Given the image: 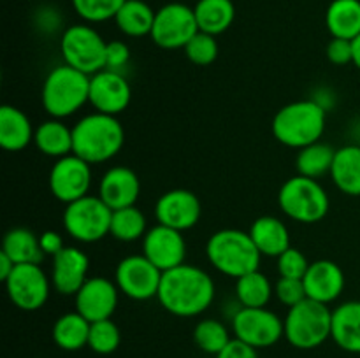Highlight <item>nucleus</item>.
<instances>
[{"mask_svg": "<svg viewBox=\"0 0 360 358\" xmlns=\"http://www.w3.org/2000/svg\"><path fill=\"white\" fill-rule=\"evenodd\" d=\"M333 309L322 302L304 298L288 307L283 319L285 339L297 350H315L330 339Z\"/></svg>", "mask_w": 360, "mask_h": 358, "instance_id": "423d86ee", "label": "nucleus"}, {"mask_svg": "<svg viewBox=\"0 0 360 358\" xmlns=\"http://www.w3.org/2000/svg\"><path fill=\"white\" fill-rule=\"evenodd\" d=\"M206 256L218 272L229 277H241L245 274L259 270V248L253 242L250 232L238 228H224L207 239Z\"/></svg>", "mask_w": 360, "mask_h": 358, "instance_id": "20e7f679", "label": "nucleus"}, {"mask_svg": "<svg viewBox=\"0 0 360 358\" xmlns=\"http://www.w3.org/2000/svg\"><path fill=\"white\" fill-rule=\"evenodd\" d=\"M157 11L151 9L144 0H127L115 16L116 27L127 37H144L151 35Z\"/></svg>", "mask_w": 360, "mask_h": 358, "instance_id": "c756f323", "label": "nucleus"}, {"mask_svg": "<svg viewBox=\"0 0 360 358\" xmlns=\"http://www.w3.org/2000/svg\"><path fill=\"white\" fill-rule=\"evenodd\" d=\"M302 283L306 288V297L329 305L343 293L345 274L333 260H315L309 263Z\"/></svg>", "mask_w": 360, "mask_h": 358, "instance_id": "aec40b11", "label": "nucleus"}, {"mask_svg": "<svg viewBox=\"0 0 360 358\" xmlns=\"http://www.w3.org/2000/svg\"><path fill=\"white\" fill-rule=\"evenodd\" d=\"M4 284L11 302L18 309L28 312L44 307L53 288L51 276L46 274L41 263H20L14 267Z\"/></svg>", "mask_w": 360, "mask_h": 358, "instance_id": "9b49d317", "label": "nucleus"}, {"mask_svg": "<svg viewBox=\"0 0 360 358\" xmlns=\"http://www.w3.org/2000/svg\"><path fill=\"white\" fill-rule=\"evenodd\" d=\"M2 253H6L16 265L20 263H41L44 251L41 248L39 235L28 228H11L2 241Z\"/></svg>", "mask_w": 360, "mask_h": 358, "instance_id": "7c9ffc66", "label": "nucleus"}, {"mask_svg": "<svg viewBox=\"0 0 360 358\" xmlns=\"http://www.w3.org/2000/svg\"><path fill=\"white\" fill-rule=\"evenodd\" d=\"M326 25L333 37L354 41L360 35V0H333L327 7Z\"/></svg>", "mask_w": 360, "mask_h": 358, "instance_id": "bb28decb", "label": "nucleus"}, {"mask_svg": "<svg viewBox=\"0 0 360 358\" xmlns=\"http://www.w3.org/2000/svg\"><path fill=\"white\" fill-rule=\"evenodd\" d=\"M91 323L77 311L65 312L55 321L51 330L53 343L63 351H79L88 346Z\"/></svg>", "mask_w": 360, "mask_h": 358, "instance_id": "cd10ccee", "label": "nucleus"}, {"mask_svg": "<svg viewBox=\"0 0 360 358\" xmlns=\"http://www.w3.org/2000/svg\"><path fill=\"white\" fill-rule=\"evenodd\" d=\"M91 178H94L91 164H88L77 154L70 153L55 161L49 171L48 183L53 197L67 206V204L90 195L88 192H90Z\"/></svg>", "mask_w": 360, "mask_h": 358, "instance_id": "4468645a", "label": "nucleus"}, {"mask_svg": "<svg viewBox=\"0 0 360 358\" xmlns=\"http://www.w3.org/2000/svg\"><path fill=\"white\" fill-rule=\"evenodd\" d=\"M120 290L115 281L104 276L88 277L86 283L74 295L76 311L90 323L109 319L118 307Z\"/></svg>", "mask_w": 360, "mask_h": 358, "instance_id": "dca6fc26", "label": "nucleus"}, {"mask_svg": "<svg viewBox=\"0 0 360 358\" xmlns=\"http://www.w3.org/2000/svg\"><path fill=\"white\" fill-rule=\"evenodd\" d=\"M234 337H231V330L224 321L214 318L200 319L193 329V343L200 351L217 357Z\"/></svg>", "mask_w": 360, "mask_h": 358, "instance_id": "f704fd0d", "label": "nucleus"}, {"mask_svg": "<svg viewBox=\"0 0 360 358\" xmlns=\"http://www.w3.org/2000/svg\"><path fill=\"white\" fill-rule=\"evenodd\" d=\"M327 58L334 65H348L354 63V44L348 39L333 37L327 44Z\"/></svg>", "mask_w": 360, "mask_h": 358, "instance_id": "a19ab883", "label": "nucleus"}, {"mask_svg": "<svg viewBox=\"0 0 360 358\" xmlns=\"http://www.w3.org/2000/svg\"><path fill=\"white\" fill-rule=\"evenodd\" d=\"M130 100H132V88L122 72L104 69L90 76L88 102L97 112L118 116L129 107Z\"/></svg>", "mask_w": 360, "mask_h": 358, "instance_id": "2eb2a0df", "label": "nucleus"}, {"mask_svg": "<svg viewBox=\"0 0 360 358\" xmlns=\"http://www.w3.org/2000/svg\"><path fill=\"white\" fill-rule=\"evenodd\" d=\"M232 333L236 339L250 344L255 350L271 347L285 337L283 319L267 307H241L231 318Z\"/></svg>", "mask_w": 360, "mask_h": 358, "instance_id": "9d476101", "label": "nucleus"}, {"mask_svg": "<svg viewBox=\"0 0 360 358\" xmlns=\"http://www.w3.org/2000/svg\"><path fill=\"white\" fill-rule=\"evenodd\" d=\"M88 95L90 76L63 63L49 70L46 76L41 90V102L51 118L63 119L76 114L88 102Z\"/></svg>", "mask_w": 360, "mask_h": 358, "instance_id": "39448f33", "label": "nucleus"}, {"mask_svg": "<svg viewBox=\"0 0 360 358\" xmlns=\"http://www.w3.org/2000/svg\"><path fill=\"white\" fill-rule=\"evenodd\" d=\"M273 295L274 286L260 270H253L236 279V298L241 307H267Z\"/></svg>", "mask_w": 360, "mask_h": 358, "instance_id": "2f4dec72", "label": "nucleus"}, {"mask_svg": "<svg viewBox=\"0 0 360 358\" xmlns=\"http://www.w3.org/2000/svg\"><path fill=\"white\" fill-rule=\"evenodd\" d=\"M278 204L285 216L297 223H319L327 216L330 207L329 195L319 179L294 175L281 185Z\"/></svg>", "mask_w": 360, "mask_h": 358, "instance_id": "0eeeda50", "label": "nucleus"}, {"mask_svg": "<svg viewBox=\"0 0 360 358\" xmlns=\"http://www.w3.org/2000/svg\"><path fill=\"white\" fill-rule=\"evenodd\" d=\"M141 193V181L136 172L123 165L108 168L98 183V197L112 211L136 206Z\"/></svg>", "mask_w": 360, "mask_h": 358, "instance_id": "412c9836", "label": "nucleus"}, {"mask_svg": "<svg viewBox=\"0 0 360 358\" xmlns=\"http://www.w3.org/2000/svg\"><path fill=\"white\" fill-rule=\"evenodd\" d=\"M39 241H41V248L44 251V255H49L53 258L55 255H58L63 248H65V242L63 237L55 230H46L39 235Z\"/></svg>", "mask_w": 360, "mask_h": 358, "instance_id": "c03bdc74", "label": "nucleus"}, {"mask_svg": "<svg viewBox=\"0 0 360 358\" xmlns=\"http://www.w3.org/2000/svg\"><path fill=\"white\" fill-rule=\"evenodd\" d=\"M34 144L42 154L51 158H63L72 153V128L58 118H49L35 126Z\"/></svg>", "mask_w": 360, "mask_h": 358, "instance_id": "393cba45", "label": "nucleus"}, {"mask_svg": "<svg viewBox=\"0 0 360 358\" xmlns=\"http://www.w3.org/2000/svg\"><path fill=\"white\" fill-rule=\"evenodd\" d=\"M352 44H354V65L360 70V35L352 41Z\"/></svg>", "mask_w": 360, "mask_h": 358, "instance_id": "49530a36", "label": "nucleus"}, {"mask_svg": "<svg viewBox=\"0 0 360 358\" xmlns=\"http://www.w3.org/2000/svg\"><path fill=\"white\" fill-rule=\"evenodd\" d=\"M200 200L190 190H169L155 204V216L158 223L179 232L195 227L200 220Z\"/></svg>", "mask_w": 360, "mask_h": 358, "instance_id": "a211bd4d", "label": "nucleus"}, {"mask_svg": "<svg viewBox=\"0 0 360 358\" xmlns=\"http://www.w3.org/2000/svg\"><path fill=\"white\" fill-rule=\"evenodd\" d=\"M162 274L144 255H130L116 265L115 283L120 293L132 300H150L158 295Z\"/></svg>", "mask_w": 360, "mask_h": 358, "instance_id": "ddd939ff", "label": "nucleus"}, {"mask_svg": "<svg viewBox=\"0 0 360 358\" xmlns=\"http://www.w3.org/2000/svg\"><path fill=\"white\" fill-rule=\"evenodd\" d=\"M193 13L199 30L217 37L234 23L236 7L232 0H199L193 6Z\"/></svg>", "mask_w": 360, "mask_h": 358, "instance_id": "c85d7f7f", "label": "nucleus"}, {"mask_svg": "<svg viewBox=\"0 0 360 358\" xmlns=\"http://www.w3.org/2000/svg\"><path fill=\"white\" fill-rule=\"evenodd\" d=\"M16 267V263L6 255V253L0 251V279L6 281L9 277V274L13 272V269Z\"/></svg>", "mask_w": 360, "mask_h": 358, "instance_id": "a18cd8bd", "label": "nucleus"}, {"mask_svg": "<svg viewBox=\"0 0 360 358\" xmlns=\"http://www.w3.org/2000/svg\"><path fill=\"white\" fill-rule=\"evenodd\" d=\"M130 60V48L123 41H111L108 42L105 48V69L122 72L123 67Z\"/></svg>", "mask_w": 360, "mask_h": 358, "instance_id": "79ce46f5", "label": "nucleus"}, {"mask_svg": "<svg viewBox=\"0 0 360 358\" xmlns=\"http://www.w3.org/2000/svg\"><path fill=\"white\" fill-rule=\"evenodd\" d=\"M330 339L343 351L360 353V300H348L333 309Z\"/></svg>", "mask_w": 360, "mask_h": 358, "instance_id": "4be33fe9", "label": "nucleus"}, {"mask_svg": "<svg viewBox=\"0 0 360 358\" xmlns=\"http://www.w3.org/2000/svg\"><path fill=\"white\" fill-rule=\"evenodd\" d=\"M250 235L262 256L278 258L290 248V232L276 216H260L250 227Z\"/></svg>", "mask_w": 360, "mask_h": 358, "instance_id": "5701e85b", "label": "nucleus"}, {"mask_svg": "<svg viewBox=\"0 0 360 358\" xmlns=\"http://www.w3.org/2000/svg\"><path fill=\"white\" fill-rule=\"evenodd\" d=\"M90 258L83 249L65 246L58 255L53 256L51 284L60 295H76L86 283Z\"/></svg>", "mask_w": 360, "mask_h": 358, "instance_id": "6ab92c4d", "label": "nucleus"}, {"mask_svg": "<svg viewBox=\"0 0 360 358\" xmlns=\"http://www.w3.org/2000/svg\"><path fill=\"white\" fill-rule=\"evenodd\" d=\"M143 255L165 272L185 263L186 242L183 232L157 223L143 237Z\"/></svg>", "mask_w": 360, "mask_h": 358, "instance_id": "f3484780", "label": "nucleus"}, {"mask_svg": "<svg viewBox=\"0 0 360 358\" xmlns=\"http://www.w3.org/2000/svg\"><path fill=\"white\" fill-rule=\"evenodd\" d=\"M72 153L88 164H104L111 160L125 142V130L116 116L91 112L72 126Z\"/></svg>", "mask_w": 360, "mask_h": 358, "instance_id": "f03ea898", "label": "nucleus"}, {"mask_svg": "<svg viewBox=\"0 0 360 358\" xmlns=\"http://www.w3.org/2000/svg\"><path fill=\"white\" fill-rule=\"evenodd\" d=\"M217 358H260L259 353L253 346L243 343L239 339H232L220 353L217 354Z\"/></svg>", "mask_w": 360, "mask_h": 358, "instance_id": "37998d69", "label": "nucleus"}, {"mask_svg": "<svg viewBox=\"0 0 360 358\" xmlns=\"http://www.w3.org/2000/svg\"><path fill=\"white\" fill-rule=\"evenodd\" d=\"M329 175L334 186L345 195L360 197V146L348 144L336 150Z\"/></svg>", "mask_w": 360, "mask_h": 358, "instance_id": "a878e982", "label": "nucleus"}, {"mask_svg": "<svg viewBox=\"0 0 360 358\" xmlns=\"http://www.w3.org/2000/svg\"><path fill=\"white\" fill-rule=\"evenodd\" d=\"M122 343V332L118 325L109 319L94 321L90 326V337H88V347L97 354L115 353Z\"/></svg>", "mask_w": 360, "mask_h": 358, "instance_id": "c9c22d12", "label": "nucleus"}, {"mask_svg": "<svg viewBox=\"0 0 360 358\" xmlns=\"http://www.w3.org/2000/svg\"><path fill=\"white\" fill-rule=\"evenodd\" d=\"M183 49H185L186 58L200 67L211 65L218 58V53H220L217 37L200 30L190 39V42Z\"/></svg>", "mask_w": 360, "mask_h": 358, "instance_id": "4c0bfd02", "label": "nucleus"}, {"mask_svg": "<svg viewBox=\"0 0 360 358\" xmlns=\"http://www.w3.org/2000/svg\"><path fill=\"white\" fill-rule=\"evenodd\" d=\"M274 297L287 307H292L308 298L302 279H290V277H280L274 283Z\"/></svg>", "mask_w": 360, "mask_h": 358, "instance_id": "ea45409f", "label": "nucleus"}, {"mask_svg": "<svg viewBox=\"0 0 360 358\" xmlns=\"http://www.w3.org/2000/svg\"><path fill=\"white\" fill-rule=\"evenodd\" d=\"M309 263L311 262H308L304 253L301 249L294 248V246H290L287 251L281 253L276 258L280 277H290V279H302L308 272Z\"/></svg>", "mask_w": 360, "mask_h": 358, "instance_id": "58836bf2", "label": "nucleus"}, {"mask_svg": "<svg viewBox=\"0 0 360 358\" xmlns=\"http://www.w3.org/2000/svg\"><path fill=\"white\" fill-rule=\"evenodd\" d=\"M125 2L127 0H72V7L86 23H102L115 20Z\"/></svg>", "mask_w": 360, "mask_h": 358, "instance_id": "e433bc0d", "label": "nucleus"}, {"mask_svg": "<svg viewBox=\"0 0 360 358\" xmlns=\"http://www.w3.org/2000/svg\"><path fill=\"white\" fill-rule=\"evenodd\" d=\"M35 128L30 118L14 105L0 107V146L6 151H21L34 142Z\"/></svg>", "mask_w": 360, "mask_h": 358, "instance_id": "b1692460", "label": "nucleus"}, {"mask_svg": "<svg viewBox=\"0 0 360 358\" xmlns=\"http://www.w3.org/2000/svg\"><path fill=\"white\" fill-rule=\"evenodd\" d=\"M112 209L98 195H86L70 202L63 211L62 223L67 234L76 241L90 244L109 235Z\"/></svg>", "mask_w": 360, "mask_h": 358, "instance_id": "1a4fd4ad", "label": "nucleus"}, {"mask_svg": "<svg viewBox=\"0 0 360 358\" xmlns=\"http://www.w3.org/2000/svg\"><path fill=\"white\" fill-rule=\"evenodd\" d=\"M148 232V221L143 211L136 206L112 211L109 235L122 242H134L144 237Z\"/></svg>", "mask_w": 360, "mask_h": 358, "instance_id": "72a5a7b5", "label": "nucleus"}, {"mask_svg": "<svg viewBox=\"0 0 360 358\" xmlns=\"http://www.w3.org/2000/svg\"><path fill=\"white\" fill-rule=\"evenodd\" d=\"M326 119V109L313 98L290 102L274 114L273 135L283 146L302 150L322 139Z\"/></svg>", "mask_w": 360, "mask_h": 358, "instance_id": "7ed1b4c3", "label": "nucleus"}, {"mask_svg": "<svg viewBox=\"0 0 360 358\" xmlns=\"http://www.w3.org/2000/svg\"><path fill=\"white\" fill-rule=\"evenodd\" d=\"M214 293V281L206 270L190 263H181L162 274L157 298L171 314L193 318L210 309Z\"/></svg>", "mask_w": 360, "mask_h": 358, "instance_id": "f257e3e1", "label": "nucleus"}, {"mask_svg": "<svg viewBox=\"0 0 360 358\" xmlns=\"http://www.w3.org/2000/svg\"><path fill=\"white\" fill-rule=\"evenodd\" d=\"M334 157H336V150L330 144L319 140V142L299 150L297 157H295V167L301 175L320 179L326 174H330Z\"/></svg>", "mask_w": 360, "mask_h": 358, "instance_id": "473e14b6", "label": "nucleus"}, {"mask_svg": "<svg viewBox=\"0 0 360 358\" xmlns=\"http://www.w3.org/2000/svg\"><path fill=\"white\" fill-rule=\"evenodd\" d=\"M197 32L199 25L193 7L171 2L157 11L150 37L162 49H181L188 44Z\"/></svg>", "mask_w": 360, "mask_h": 358, "instance_id": "f8f14e48", "label": "nucleus"}, {"mask_svg": "<svg viewBox=\"0 0 360 358\" xmlns=\"http://www.w3.org/2000/svg\"><path fill=\"white\" fill-rule=\"evenodd\" d=\"M105 48L108 42L104 37L86 23L70 25L60 39L63 62L86 76H94L105 69Z\"/></svg>", "mask_w": 360, "mask_h": 358, "instance_id": "6e6552de", "label": "nucleus"}]
</instances>
